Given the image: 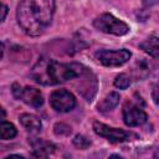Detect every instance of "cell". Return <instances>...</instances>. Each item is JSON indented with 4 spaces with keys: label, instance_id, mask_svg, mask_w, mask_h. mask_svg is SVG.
<instances>
[{
    "label": "cell",
    "instance_id": "9a60e30c",
    "mask_svg": "<svg viewBox=\"0 0 159 159\" xmlns=\"http://www.w3.org/2000/svg\"><path fill=\"white\" fill-rule=\"evenodd\" d=\"M73 144L75 147L80 148V149H87L89 145H91V142L88 138H86L84 135L82 134H77L75 138H73Z\"/></svg>",
    "mask_w": 159,
    "mask_h": 159
},
{
    "label": "cell",
    "instance_id": "52a82bcc",
    "mask_svg": "<svg viewBox=\"0 0 159 159\" xmlns=\"http://www.w3.org/2000/svg\"><path fill=\"white\" fill-rule=\"evenodd\" d=\"M50 104L57 112H70L76 106V99L72 93L66 89L53 91L50 96Z\"/></svg>",
    "mask_w": 159,
    "mask_h": 159
},
{
    "label": "cell",
    "instance_id": "3957f363",
    "mask_svg": "<svg viewBox=\"0 0 159 159\" xmlns=\"http://www.w3.org/2000/svg\"><path fill=\"white\" fill-rule=\"evenodd\" d=\"M93 26L106 34H112L116 36H122L125 35L129 31V27L125 22H123L122 20L114 17L111 14H103L99 17H97L93 21Z\"/></svg>",
    "mask_w": 159,
    "mask_h": 159
},
{
    "label": "cell",
    "instance_id": "5bb4252c",
    "mask_svg": "<svg viewBox=\"0 0 159 159\" xmlns=\"http://www.w3.org/2000/svg\"><path fill=\"white\" fill-rule=\"evenodd\" d=\"M129 84H130V78H129L125 73L118 75V76L116 77V80H114V86H116L117 88L125 89V88L129 87Z\"/></svg>",
    "mask_w": 159,
    "mask_h": 159
},
{
    "label": "cell",
    "instance_id": "44dd1931",
    "mask_svg": "<svg viewBox=\"0 0 159 159\" xmlns=\"http://www.w3.org/2000/svg\"><path fill=\"white\" fill-rule=\"evenodd\" d=\"M2 53H4V45L0 42V58L2 57Z\"/></svg>",
    "mask_w": 159,
    "mask_h": 159
},
{
    "label": "cell",
    "instance_id": "ac0fdd59",
    "mask_svg": "<svg viewBox=\"0 0 159 159\" xmlns=\"http://www.w3.org/2000/svg\"><path fill=\"white\" fill-rule=\"evenodd\" d=\"M157 1L158 0H143V4H144V6H152V5L157 4Z\"/></svg>",
    "mask_w": 159,
    "mask_h": 159
},
{
    "label": "cell",
    "instance_id": "ba28073f",
    "mask_svg": "<svg viewBox=\"0 0 159 159\" xmlns=\"http://www.w3.org/2000/svg\"><path fill=\"white\" fill-rule=\"evenodd\" d=\"M147 118H148L147 113L135 104L129 103L123 108V119L124 123L129 127L140 125L147 122Z\"/></svg>",
    "mask_w": 159,
    "mask_h": 159
},
{
    "label": "cell",
    "instance_id": "ffe728a7",
    "mask_svg": "<svg viewBox=\"0 0 159 159\" xmlns=\"http://www.w3.org/2000/svg\"><path fill=\"white\" fill-rule=\"evenodd\" d=\"M4 117H5V111H4V109H2V107L0 106V119H2Z\"/></svg>",
    "mask_w": 159,
    "mask_h": 159
},
{
    "label": "cell",
    "instance_id": "e0dca14e",
    "mask_svg": "<svg viewBox=\"0 0 159 159\" xmlns=\"http://www.w3.org/2000/svg\"><path fill=\"white\" fill-rule=\"evenodd\" d=\"M6 14H7V6H6V5H4L2 2H0V22L5 19Z\"/></svg>",
    "mask_w": 159,
    "mask_h": 159
},
{
    "label": "cell",
    "instance_id": "6da1fadb",
    "mask_svg": "<svg viewBox=\"0 0 159 159\" xmlns=\"http://www.w3.org/2000/svg\"><path fill=\"white\" fill-rule=\"evenodd\" d=\"M55 11V0H21L16 19L20 27L30 36H39L50 25Z\"/></svg>",
    "mask_w": 159,
    "mask_h": 159
},
{
    "label": "cell",
    "instance_id": "7a4b0ae2",
    "mask_svg": "<svg viewBox=\"0 0 159 159\" xmlns=\"http://www.w3.org/2000/svg\"><path fill=\"white\" fill-rule=\"evenodd\" d=\"M86 68L80 63H60L55 60L41 57L31 70L35 82L43 86H55L68 80L81 77Z\"/></svg>",
    "mask_w": 159,
    "mask_h": 159
},
{
    "label": "cell",
    "instance_id": "4fadbf2b",
    "mask_svg": "<svg viewBox=\"0 0 159 159\" xmlns=\"http://www.w3.org/2000/svg\"><path fill=\"white\" fill-rule=\"evenodd\" d=\"M16 128L14 124L1 120L0 119V139L2 140H7V139H12L16 135Z\"/></svg>",
    "mask_w": 159,
    "mask_h": 159
},
{
    "label": "cell",
    "instance_id": "30bf717a",
    "mask_svg": "<svg viewBox=\"0 0 159 159\" xmlns=\"http://www.w3.org/2000/svg\"><path fill=\"white\" fill-rule=\"evenodd\" d=\"M20 123L26 130L32 132V133H36V132L41 130V127H42L41 120L36 116L29 114V113H25V114L20 116Z\"/></svg>",
    "mask_w": 159,
    "mask_h": 159
},
{
    "label": "cell",
    "instance_id": "5b68a950",
    "mask_svg": "<svg viewBox=\"0 0 159 159\" xmlns=\"http://www.w3.org/2000/svg\"><path fill=\"white\" fill-rule=\"evenodd\" d=\"M93 130H94L96 134L108 139L112 143H122V142L129 140L130 137H135L130 132H125V130L118 129V128H112V127L106 125V124L99 123V122L93 123Z\"/></svg>",
    "mask_w": 159,
    "mask_h": 159
},
{
    "label": "cell",
    "instance_id": "8992f818",
    "mask_svg": "<svg viewBox=\"0 0 159 159\" xmlns=\"http://www.w3.org/2000/svg\"><path fill=\"white\" fill-rule=\"evenodd\" d=\"M12 93L16 98L21 99L22 102H25L26 104H29L34 108H39L43 103V98H42L41 92L34 87H20L17 83H14L12 84Z\"/></svg>",
    "mask_w": 159,
    "mask_h": 159
},
{
    "label": "cell",
    "instance_id": "8fae6325",
    "mask_svg": "<svg viewBox=\"0 0 159 159\" xmlns=\"http://www.w3.org/2000/svg\"><path fill=\"white\" fill-rule=\"evenodd\" d=\"M119 99H120V97L117 92H111L108 96L104 97V99L102 102L98 103L97 108L99 112H108V111L113 109L119 103Z\"/></svg>",
    "mask_w": 159,
    "mask_h": 159
},
{
    "label": "cell",
    "instance_id": "9c48e42d",
    "mask_svg": "<svg viewBox=\"0 0 159 159\" xmlns=\"http://www.w3.org/2000/svg\"><path fill=\"white\" fill-rule=\"evenodd\" d=\"M31 147L34 149V155L35 157H40V158H46L50 154H52L56 149V147L43 139H39V138H34L30 140Z\"/></svg>",
    "mask_w": 159,
    "mask_h": 159
},
{
    "label": "cell",
    "instance_id": "2e32d148",
    "mask_svg": "<svg viewBox=\"0 0 159 159\" xmlns=\"http://www.w3.org/2000/svg\"><path fill=\"white\" fill-rule=\"evenodd\" d=\"M53 132L56 135H68L71 133V127L65 124V123H56L55 127H53Z\"/></svg>",
    "mask_w": 159,
    "mask_h": 159
},
{
    "label": "cell",
    "instance_id": "277c9868",
    "mask_svg": "<svg viewBox=\"0 0 159 159\" xmlns=\"http://www.w3.org/2000/svg\"><path fill=\"white\" fill-rule=\"evenodd\" d=\"M96 58L107 67H116L125 63L130 58V52L125 48L122 50H99L94 53Z\"/></svg>",
    "mask_w": 159,
    "mask_h": 159
},
{
    "label": "cell",
    "instance_id": "d6986e66",
    "mask_svg": "<svg viewBox=\"0 0 159 159\" xmlns=\"http://www.w3.org/2000/svg\"><path fill=\"white\" fill-rule=\"evenodd\" d=\"M157 93H158V87L155 86L154 89H153V99H154L155 103H158V96H157Z\"/></svg>",
    "mask_w": 159,
    "mask_h": 159
},
{
    "label": "cell",
    "instance_id": "7c38bea8",
    "mask_svg": "<svg viewBox=\"0 0 159 159\" xmlns=\"http://www.w3.org/2000/svg\"><path fill=\"white\" fill-rule=\"evenodd\" d=\"M140 48L144 50L147 53H149L150 56H153L154 58L159 57V45H158V37L157 36H152L148 40H145L144 42H142Z\"/></svg>",
    "mask_w": 159,
    "mask_h": 159
}]
</instances>
